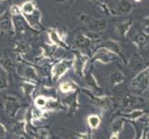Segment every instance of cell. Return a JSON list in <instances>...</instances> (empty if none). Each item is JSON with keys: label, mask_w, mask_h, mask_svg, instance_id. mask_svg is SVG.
I'll use <instances>...</instances> for the list:
<instances>
[{"label": "cell", "mask_w": 149, "mask_h": 139, "mask_svg": "<svg viewBox=\"0 0 149 139\" xmlns=\"http://www.w3.org/2000/svg\"><path fill=\"white\" fill-rule=\"evenodd\" d=\"M72 59H61L56 60L51 66L50 76L54 83L58 82L62 77L72 68Z\"/></svg>", "instance_id": "cell-1"}, {"label": "cell", "mask_w": 149, "mask_h": 139, "mask_svg": "<svg viewBox=\"0 0 149 139\" xmlns=\"http://www.w3.org/2000/svg\"><path fill=\"white\" fill-rule=\"evenodd\" d=\"M22 108V102L17 96L12 95H7L4 97V109L6 114L11 119L16 118L19 111Z\"/></svg>", "instance_id": "cell-2"}, {"label": "cell", "mask_w": 149, "mask_h": 139, "mask_svg": "<svg viewBox=\"0 0 149 139\" xmlns=\"http://www.w3.org/2000/svg\"><path fill=\"white\" fill-rule=\"evenodd\" d=\"M45 31H47L50 43L52 45L58 46L59 48L66 49V50L70 48V45L67 44L65 41L67 37V34L65 31L58 30L56 28H48Z\"/></svg>", "instance_id": "cell-3"}, {"label": "cell", "mask_w": 149, "mask_h": 139, "mask_svg": "<svg viewBox=\"0 0 149 139\" xmlns=\"http://www.w3.org/2000/svg\"><path fill=\"white\" fill-rule=\"evenodd\" d=\"M73 63H72V69L75 74L78 77H84V70L87 62L89 61L90 58L88 55H86L83 52L80 51H76V53L74 54Z\"/></svg>", "instance_id": "cell-4"}, {"label": "cell", "mask_w": 149, "mask_h": 139, "mask_svg": "<svg viewBox=\"0 0 149 139\" xmlns=\"http://www.w3.org/2000/svg\"><path fill=\"white\" fill-rule=\"evenodd\" d=\"M28 123H29V109L25 112L24 118L15 122L12 126L11 133L17 139H26L28 136Z\"/></svg>", "instance_id": "cell-5"}, {"label": "cell", "mask_w": 149, "mask_h": 139, "mask_svg": "<svg viewBox=\"0 0 149 139\" xmlns=\"http://www.w3.org/2000/svg\"><path fill=\"white\" fill-rule=\"evenodd\" d=\"M61 103L64 105L66 110L68 109L70 115H74V113L80 109V102H79V93L76 91L71 94H68L63 97V99L61 100Z\"/></svg>", "instance_id": "cell-6"}, {"label": "cell", "mask_w": 149, "mask_h": 139, "mask_svg": "<svg viewBox=\"0 0 149 139\" xmlns=\"http://www.w3.org/2000/svg\"><path fill=\"white\" fill-rule=\"evenodd\" d=\"M12 18V24H13V30L14 33L16 34H24L28 32L29 30H32L29 26L26 19L24 18L22 13L14 15L11 16Z\"/></svg>", "instance_id": "cell-7"}, {"label": "cell", "mask_w": 149, "mask_h": 139, "mask_svg": "<svg viewBox=\"0 0 149 139\" xmlns=\"http://www.w3.org/2000/svg\"><path fill=\"white\" fill-rule=\"evenodd\" d=\"M24 18L26 19L29 26L33 31H40L43 29L42 25V14H41L40 10L36 8L32 14L29 15H23Z\"/></svg>", "instance_id": "cell-8"}, {"label": "cell", "mask_w": 149, "mask_h": 139, "mask_svg": "<svg viewBox=\"0 0 149 139\" xmlns=\"http://www.w3.org/2000/svg\"><path fill=\"white\" fill-rule=\"evenodd\" d=\"M113 59V52H111L110 50H109L105 46L103 47H99L97 49L94 56H93V59L96 61H100L102 63H109L112 61Z\"/></svg>", "instance_id": "cell-9"}, {"label": "cell", "mask_w": 149, "mask_h": 139, "mask_svg": "<svg viewBox=\"0 0 149 139\" xmlns=\"http://www.w3.org/2000/svg\"><path fill=\"white\" fill-rule=\"evenodd\" d=\"M0 31L4 32H14L13 30V24H12V18L8 10L3 12L0 15Z\"/></svg>", "instance_id": "cell-10"}, {"label": "cell", "mask_w": 149, "mask_h": 139, "mask_svg": "<svg viewBox=\"0 0 149 139\" xmlns=\"http://www.w3.org/2000/svg\"><path fill=\"white\" fill-rule=\"evenodd\" d=\"M36 87H37L36 83L27 80H24L22 83V85H20V89H22L23 96L26 98H29L30 100L33 99V94L36 91Z\"/></svg>", "instance_id": "cell-11"}, {"label": "cell", "mask_w": 149, "mask_h": 139, "mask_svg": "<svg viewBox=\"0 0 149 139\" xmlns=\"http://www.w3.org/2000/svg\"><path fill=\"white\" fill-rule=\"evenodd\" d=\"M79 89V85H77L74 81L71 80H67L61 82L58 85V90L62 93V94H71V93H74L76 91H78Z\"/></svg>", "instance_id": "cell-12"}, {"label": "cell", "mask_w": 149, "mask_h": 139, "mask_svg": "<svg viewBox=\"0 0 149 139\" xmlns=\"http://www.w3.org/2000/svg\"><path fill=\"white\" fill-rule=\"evenodd\" d=\"M31 49V45L24 40H19L15 43L14 45V51L16 52L18 57H23L26 55Z\"/></svg>", "instance_id": "cell-13"}, {"label": "cell", "mask_w": 149, "mask_h": 139, "mask_svg": "<svg viewBox=\"0 0 149 139\" xmlns=\"http://www.w3.org/2000/svg\"><path fill=\"white\" fill-rule=\"evenodd\" d=\"M91 39L86 36V35L83 34L81 33H79L78 34H76V36L74 38V44L78 48L84 49L88 47V46L91 45Z\"/></svg>", "instance_id": "cell-14"}, {"label": "cell", "mask_w": 149, "mask_h": 139, "mask_svg": "<svg viewBox=\"0 0 149 139\" xmlns=\"http://www.w3.org/2000/svg\"><path fill=\"white\" fill-rule=\"evenodd\" d=\"M51 99H54V98H51V97H47L44 95H38L36 96L33 97V105L36 109L39 110H45L47 109V106L48 104V102Z\"/></svg>", "instance_id": "cell-15"}, {"label": "cell", "mask_w": 149, "mask_h": 139, "mask_svg": "<svg viewBox=\"0 0 149 139\" xmlns=\"http://www.w3.org/2000/svg\"><path fill=\"white\" fill-rule=\"evenodd\" d=\"M0 66H2L3 68L5 69V71L9 74H11L13 73H16L17 68H16V65H15L14 61L6 57V58H3L1 60H0Z\"/></svg>", "instance_id": "cell-16"}, {"label": "cell", "mask_w": 149, "mask_h": 139, "mask_svg": "<svg viewBox=\"0 0 149 139\" xmlns=\"http://www.w3.org/2000/svg\"><path fill=\"white\" fill-rule=\"evenodd\" d=\"M33 139H51V135L47 127H39L32 133Z\"/></svg>", "instance_id": "cell-17"}, {"label": "cell", "mask_w": 149, "mask_h": 139, "mask_svg": "<svg viewBox=\"0 0 149 139\" xmlns=\"http://www.w3.org/2000/svg\"><path fill=\"white\" fill-rule=\"evenodd\" d=\"M2 66H0V91H4L8 89L9 85V77Z\"/></svg>", "instance_id": "cell-18"}, {"label": "cell", "mask_w": 149, "mask_h": 139, "mask_svg": "<svg viewBox=\"0 0 149 139\" xmlns=\"http://www.w3.org/2000/svg\"><path fill=\"white\" fill-rule=\"evenodd\" d=\"M36 5L33 0H27L22 5L20 6V9H22V15H29L32 14L35 9H36Z\"/></svg>", "instance_id": "cell-19"}, {"label": "cell", "mask_w": 149, "mask_h": 139, "mask_svg": "<svg viewBox=\"0 0 149 139\" xmlns=\"http://www.w3.org/2000/svg\"><path fill=\"white\" fill-rule=\"evenodd\" d=\"M87 124L90 127L91 130H95L101 124V119L98 115L91 114L87 117Z\"/></svg>", "instance_id": "cell-20"}, {"label": "cell", "mask_w": 149, "mask_h": 139, "mask_svg": "<svg viewBox=\"0 0 149 139\" xmlns=\"http://www.w3.org/2000/svg\"><path fill=\"white\" fill-rule=\"evenodd\" d=\"M40 95H44L47 97H51V98H58V90L55 87L43 86Z\"/></svg>", "instance_id": "cell-21"}, {"label": "cell", "mask_w": 149, "mask_h": 139, "mask_svg": "<svg viewBox=\"0 0 149 139\" xmlns=\"http://www.w3.org/2000/svg\"><path fill=\"white\" fill-rule=\"evenodd\" d=\"M119 11L121 13H129L132 10V5L127 0H122L119 3Z\"/></svg>", "instance_id": "cell-22"}, {"label": "cell", "mask_w": 149, "mask_h": 139, "mask_svg": "<svg viewBox=\"0 0 149 139\" xmlns=\"http://www.w3.org/2000/svg\"><path fill=\"white\" fill-rule=\"evenodd\" d=\"M122 79H123V77H122L120 73H118V71H116V73H112L110 74V77H109L110 85L112 86H114L118 84H120L122 81Z\"/></svg>", "instance_id": "cell-23"}, {"label": "cell", "mask_w": 149, "mask_h": 139, "mask_svg": "<svg viewBox=\"0 0 149 139\" xmlns=\"http://www.w3.org/2000/svg\"><path fill=\"white\" fill-rule=\"evenodd\" d=\"M84 79H85V83L87 84V85L90 86L91 88H95V87H97L98 85H97V83H96V81L95 79V77L94 75L90 73V74H87L85 77H84Z\"/></svg>", "instance_id": "cell-24"}, {"label": "cell", "mask_w": 149, "mask_h": 139, "mask_svg": "<svg viewBox=\"0 0 149 139\" xmlns=\"http://www.w3.org/2000/svg\"><path fill=\"white\" fill-rule=\"evenodd\" d=\"M75 136L79 139H94V135L91 131L85 133H75Z\"/></svg>", "instance_id": "cell-25"}, {"label": "cell", "mask_w": 149, "mask_h": 139, "mask_svg": "<svg viewBox=\"0 0 149 139\" xmlns=\"http://www.w3.org/2000/svg\"><path fill=\"white\" fill-rule=\"evenodd\" d=\"M8 11L11 16H14V15H18L22 13V9H20V6H19V5H12Z\"/></svg>", "instance_id": "cell-26"}, {"label": "cell", "mask_w": 149, "mask_h": 139, "mask_svg": "<svg viewBox=\"0 0 149 139\" xmlns=\"http://www.w3.org/2000/svg\"><path fill=\"white\" fill-rule=\"evenodd\" d=\"M130 26H131V24H129V25H127V24H125V23H122L121 25H120V34L124 36V35L126 34V33L128 32V29L130 28Z\"/></svg>", "instance_id": "cell-27"}, {"label": "cell", "mask_w": 149, "mask_h": 139, "mask_svg": "<svg viewBox=\"0 0 149 139\" xmlns=\"http://www.w3.org/2000/svg\"><path fill=\"white\" fill-rule=\"evenodd\" d=\"M7 128L2 122H0V138H5L7 136Z\"/></svg>", "instance_id": "cell-28"}, {"label": "cell", "mask_w": 149, "mask_h": 139, "mask_svg": "<svg viewBox=\"0 0 149 139\" xmlns=\"http://www.w3.org/2000/svg\"><path fill=\"white\" fill-rule=\"evenodd\" d=\"M5 1H8V0H0V3H2V2H5Z\"/></svg>", "instance_id": "cell-29"}, {"label": "cell", "mask_w": 149, "mask_h": 139, "mask_svg": "<svg viewBox=\"0 0 149 139\" xmlns=\"http://www.w3.org/2000/svg\"><path fill=\"white\" fill-rule=\"evenodd\" d=\"M135 2H140V1H142V0H134Z\"/></svg>", "instance_id": "cell-30"}, {"label": "cell", "mask_w": 149, "mask_h": 139, "mask_svg": "<svg viewBox=\"0 0 149 139\" xmlns=\"http://www.w3.org/2000/svg\"><path fill=\"white\" fill-rule=\"evenodd\" d=\"M56 139H61V138H56Z\"/></svg>", "instance_id": "cell-31"}]
</instances>
